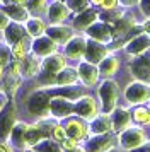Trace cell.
Segmentation results:
<instances>
[{"label":"cell","instance_id":"obj_26","mask_svg":"<svg viewBox=\"0 0 150 152\" xmlns=\"http://www.w3.org/2000/svg\"><path fill=\"white\" fill-rule=\"evenodd\" d=\"M26 130H27V125L26 123H15L14 126L12 133H10V142L14 144V147H17V149H26Z\"/></svg>","mask_w":150,"mask_h":152},{"label":"cell","instance_id":"obj_7","mask_svg":"<svg viewBox=\"0 0 150 152\" xmlns=\"http://www.w3.org/2000/svg\"><path fill=\"white\" fill-rule=\"evenodd\" d=\"M75 115H79L82 120H94L99 115V106L92 96H80L75 101Z\"/></svg>","mask_w":150,"mask_h":152},{"label":"cell","instance_id":"obj_11","mask_svg":"<svg viewBox=\"0 0 150 152\" xmlns=\"http://www.w3.org/2000/svg\"><path fill=\"white\" fill-rule=\"evenodd\" d=\"M101 12H97L94 9H85V10H82V12H77L74 17V22H72V28L77 29V31H80V33H85L95 21H99L101 19Z\"/></svg>","mask_w":150,"mask_h":152},{"label":"cell","instance_id":"obj_40","mask_svg":"<svg viewBox=\"0 0 150 152\" xmlns=\"http://www.w3.org/2000/svg\"><path fill=\"white\" fill-rule=\"evenodd\" d=\"M5 103H7L5 94H4V92H0V111H2V108H4V106H5Z\"/></svg>","mask_w":150,"mask_h":152},{"label":"cell","instance_id":"obj_23","mask_svg":"<svg viewBox=\"0 0 150 152\" xmlns=\"http://www.w3.org/2000/svg\"><path fill=\"white\" fill-rule=\"evenodd\" d=\"M79 80H80V79H79L77 69H74V67H65L63 70H60V72L56 74L55 86H58V87H67V86H75Z\"/></svg>","mask_w":150,"mask_h":152},{"label":"cell","instance_id":"obj_1","mask_svg":"<svg viewBox=\"0 0 150 152\" xmlns=\"http://www.w3.org/2000/svg\"><path fill=\"white\" fill-rule=\"evenodd\" d=\"M97 97L101 101V110L102 113L111 115L116 110V103L119 97V87L113 79H104L101 86L97 87Z\"/></svg>","mask_w":150,"mask_h":152},{"label":"cell","instance_id":"obj_6","mask_svg":"<svg viewBox=\"0 0 150 152\" xmlns=\"http://www.w3.org/2000/svg\"><path fill=\"white\" fill-rule=\"evenodd\" d=\"M77 72H79V79H80V82L84 86H87V87H92L97 84L99 80V75H101V72H99V67L92 62H87L85 58L79 62L77 65Z\"/></svg>","mask_w":150,"mask_h":152},{"label":"cell","instance_id":"obj_8","mask_svg":"<svg viewBox=\"0 0 150 152\" xmlns=\"http://www.w3.org/2000/svg\"><path fill=\"white\" fill-rule=\"evenodd\" d=\"M119 142L125 149H136V147H140L142 144L147 142V135H145V132L142 128H136V126H128L126 130L121 132V135H119Z\"/></svg>","mask_w":150,"mask_h":152},{"label":"cell","instance_id":"obj_9","mask_svg":"<svg viewBox=\"0 0 150 152\" xmlns=\"http://www.w3.org/2000/svg\"><path fill=\"white\" fill-rule=\"evenodd\" d=\"M70 14H72V10L68 9L65 0H53L51 4H48L46 17H48V21H50V24L65 22L70 17Z\"/></svg>","mask_w":150,"mask_h":152},{"label":"cell","instance_id":"obj_43","mask_svg":"<svg viewBox=\"0 0 150 152\" xmlns=\"http://www.w3.org/2000/svg\"><path fill=\"white\" fill-rule=\"evenodd\" d=\"M22 152H38V151H36L34 147H26V149H24Z\"/></svg>","mask_w":150,"mask_h":152},{"label":"cell","instance_id":"obj_4","mask_svg":"<svg viewBox=\"0 0 150 152\" xmlns=\"http://www.w3.org/2000/svg\"><path fill=\"white\" fill-rule=\"evenodd\" d=\"M89 39L104 43V45H111L114 41V31H113V24H108L106 21H95L90 28L84 33Z\"/></svg>","mask_w":150,"mask_h":152},{"label":"cell","instance_id":"obj_39","mask_svg":"<svg viewBox=\"0 0 150 152\" xmlns=\"http://www.w3.org/2000/svg\"><path fill=\"white\" fill-rule=\"evenodd\" d=\"M0 152H14L9 144H0Z\"/></svg>","mask_w":150,"mask_h":152},{"label":"cell","instance_id":"obj_13","mask_svg":"<svg viewBox=\"0 0 150 152\" xmlns=\"http://www.w3.org/2000/svg\"><path fill=\"white\" fill-rule=\"evenodd\" d=\"M56 48H58V45H56L48 34H43V36H39V38H34L31 51H33L34 55L41 56V58H46V56L56 53Z\"/></svg>","mask_w":150,"mask_h":152},{"label":"cell","instance_id":"obj_41","mask_svg":"<svg viewBox=\"0 0 150 152\" xmlns=\"http://www.w3.org/2000/svg\"><path fill=\"white\" fill-rule=\"evenodd\" d=\"M12 4H17V5H24V7H27V2L29 0H10Z\"/></svg>","mask_w":150,"mask_h":152},{"label":"cell","instance_id":"obj_28","mask_svg":"<svg viewBox=\"0 0 150 152\" xmlns=\"http://www.w3.org/2000/svg\"><path fill=\"white\" fill-rule=\"evenodd\" d=\"M131 118L135 120V123L140 125H150V110L145 106H135V110L131 113Z\"/></svg>","mask_w":150,"mask_h":152},{"label":"cell","instance_id":"obj_35","mask_svg":"<svg viewBox=\"0 0 150 152\" xmlns=\"http://www.w3.org/2000/svg\"><path fill=\"white\" fill-rule=\"evenodd\" d=\"M61 147H63V151H74V149H77L79 147V142L77 140H74V138H70V137H67L63 142H61Z\"/></svg>","mask_w":150,"mask_h":152},{"label":"cell","instance_id":"obj_24","mask_svg":"<svg viewBox=\"0 0 150 152\" xmlns=\"http://www.w3.org/2000/svg\"><path fill=\"white\" fill-rule=\"evenodd\" d=\"M119 58L116 55H113V53H109L104 60H101L99 62V72H101V75L104 77V79H111V77L114 75L116 72H118V69H119Z\"/></svg>","mask_w":150,"mask_h":152},{"label":"cell","instance_id":"obj_30","mask_svg":"<svg viewBox=\"0 0 150 152\" xmlns=\"http://www.w3.org/2000/svg\"><path fill=\"white\" fill-rule=\"evenodd\" d=\"M65 4L68 5V9L72 10V12H82V10H85L89 9L90 5V0H65Z\"/></svg>","mask_w":150,"mask_h":152},{"label":"cell","instance_id":"obj_45","mask_svg":"<svg viewBox=\"0 0 150 152\" xmlns=\"http://www.w3.org/2000/svg\"><path fill=\"white\" fill-rule=\"evenodd\" d=\"M2 69H4V67H2V65H0V77H2Z\"/></svg>","mask_w":150,"mask_h":152},{"label":"cell","instance_id":"obj_15","mask_svg":"<svg viewBox=\"0 0 150 152\" xmlns=\"http://www.w3.org/2000/svg\"><path fill=\"white\" fill-rule=\"evenodd\" d=\"M46 34L53 39L56 45H65V43L74 36V28L72 26H67V24H50L46 29Z\"/></svg>","mask_w":150,"mask_h":152},{"label":"cell","instance_id":"obj_18","mask_svg":"<svg viewBox=\"0 0 150 152\" xmlns=\"http://www.w3.org/2000/svg\"><path fill=\"white\" fill-rule=\"evenodd\" d=\"M65 130H67V137L74 138V140H77V142H80V140H84V138L87 137L89 126L84 123L82 120H75V118H72V120H68L67 121Z\"/></svg>","mask_w":150,"mask_h":152},{"label":"cell","instance_id":"obj_32","mask_svg":"<svg viewBox=\"0 0 150 152\" xmlns=\"http://www.w3.org/2000/svg\"><path fill=\"white\" fill-rule=\"evenodd\" d=\"M51 137H53L55 142H63L65 138H67V130H65V126H61V125H55L53 130H51Z\"/></svg>","mask_w":150,"mask_h":152},{"label":"cell","instance_id":"obj_33","mask_svg":"<svg viewBox=\"0 0 150 152\" xmlns=\"http://www.w3.org/2000/svg\"><path fill=\"white\" fill-rule=\"evenodd\" d=\"M138 10L143 15V19H150V0H140L138 2Z\"/></svg>","mask_w":150,"mask_h":152},{"label":"cell","instance_id":"obj_5","mask_svg":"<svg viewBox=\"0 0 150 152\" xmlns=\"http://www.w3.org/2000/svg\"><path fill=\"white\" fill-rule=\"evenodd\" d=\"M65 56L70 60H79L85 56V50H87V36L85 34H74L65 45Z\"/></svg>","mask_w":150,"mask_h":152},{"label":"cell","instance_id":"obj_42","mask_svg":"<svg viewBox=\"0 0 150 152\" xmlns=\"http://www.w3.org/2000/svg\"><path fill=\"white\" fill-rule=\"evenodd\" d=\"M90 5H94V7H99V9H101L102 0H90Z\"/></svg>","mask_w":150,"mask_h":152},{"label":"cell","instance_id":"obj_38","mask_svg":"<svg viewBox=\"0 0 150 152\" xmlns=\"http://www.w3.org/2000/svg\"><path fill=\"white\" fill-rule=\"evenodd\" d=\"M135 152H150V142H145V144H142L140 147H136Z\"/></svg>","mask_w":150,"mask_h":152},{"label":"cell","instance_id":"obj_36","mask_svg":"<svg viewBox=\"0 0 150 152\" xmlns=\"http://www.w3.org/2000/svg\"><path fill=\"white\" fill-rule=\"evenodd\" d=\"M9 21H10V15L0 10V31H4V29L9 28Z\"/></svg>","mask_w":150,"mask_h":152},{"label":"cell","instance_id":"obj_44","mask_svg":"<svg viewBox=\"0 0 150 152\" xmlns=\"http://www.w3.org/2000/svg\"><path fill=\"white\" fill-rule=\"evenodd\" d=\"M70 152H85L84 149H80V147H77V149H74V151H70Z\"/></svg>","mask_w":150,"mask_h":152},{"label":"cell","instance_id":"obj_12","mask_svg":"<svg viewBox=\"0 0 150 152\" xmlns=\"http://www.w3.org/2000/svg\"><path fill=\"white\" fill-rule=\"evenodd\" d=\"M109 53H111V50L108 48V45L87 38V50H85V56H84L87 62H92L95 65H99V62L104 60Z\"/></svg>","mask_w":150,"mask_h":152},{"label":"cell","instance_id":"obj_22","mask_svg":"<svg viewBox=\"0 0 150 152\" xmlns=\"http://www.w3.org/2000/svg\"><path fill=\"white\" fill-rule=\"evenodd\" d=\"M111 120H113V130L123 132L131 126V115L126 108H116L111 115Z\"/></svg>","mask_w":150,"mask_h":152},{"label":"cell","instance_id":"obj_3","mask_svg":"<svg viewBox=\"0 0 150 152\" xmlns=\"http://www.w3.org/2000/svg\"><path fill=\"white\" fill-rule=\"evenodd\" d=\"M121 48H123V51L128 56H131V58L145 55L150 50V33L143 29L142 33H138V34H135L131 39H128Z\"/></svg>","mask_w":150,"mask_h":152},{"label":"cell","instance_id":"obj_16","mask_svg":"<svg viewBox=\"0 0 150 152\" xmlns=\"http://www.w3.org/2000/svg\"><path fill=\"white\" fill-rule=\"evenodd\" d=\"M14 126H15V108L7 106L5 111H0V140L10 137Z\"/></svg>","mask_w":150,"mask_h":152},{"label":"cell","instance_id":"obj_29","mask_svg":"<svg viewBox=\"0 0 150 152\" xmlns=\"http://www.w3.org/2000/svg\"><path fill=\"white\" fill-rule=\"evenodd\" d=\"M27 10L33 15H39L46 14L48 10V0H29L27 2Z\"/></svg>","mask_w":150,"mask_h":152},{"label":"cell","instance_id":"obj_31","mask_svg":"<svg viewBox=\"0 0 150 152\" xmlns=\"http://www.w3.org/2000/svg\"><path fill=\"white\" fill-rule=\"evenodd\" d=\"M38 145H39V149H36L38 152H63L61 145H56L55 142H50V140H43Z\"/></svg>","mask_w":150,"mask_h":152},{"label":"cell","instance_id":"obj_25","mask_svg":"<svg viewBox=\"0 0 150 152\" xmlns=\"http://www.w3.org/2000/svg\"><path fill=\"white\" fill-rule=\"evenodd\" d=\"M46 29H48L46 22L43 21L39 15H33L26 21V33L31 38H39V36L46 34Z\"/></svg>","mask_w":150,"mask_h":152},{"label":"cell","instance_id":"obj_10","mask_svg":"<svg viewBox=\"0 0 150 152\" xmlns=\"http://www.w3.org/2000/svg\"><path fill=\"white\" fill-rule=\"evenodd\" d=\"M75 113V103L70 97L56 96L50 101V115L56 118H65Z\"/></svg>","mask_w":150,"mask_h":152},{"label":"cell","instance_id":"obj_34","mask_svg":"<svg viewBox=\"0 0 150 152\" xmlns=\"http://www.w3.org/2000/svg\"><path fill=\"white\" fill-rule=\"evenodd\" d=\"M119 7V0H102V5L101 9L106 10V12H113Z\"/></svg>","mask_w":150,"mask_h":152},{"label":"cell","instance_id":"obj_27","mask_svg":"<svg viewBox=\"0 0 150 152\" xmlns=\"http://www.w3.org/2000/svg\"><path fill=\"white\" fill-rule=\"evenodd\" d=\"M7 43L12 46V45H15L17 41H20L22 38H26V29L22 28L20 24H14V26H9L7 28Z\"/></svg>","mask_w":150,"mask_h":152},{"label":"cell","instance_id":"obj_17","mask_svg":"<svg viewBox=\"0 0 150 152\" xmlns=\"http://www.w3.org/2000/svg\"><path fill=\"white\" fill-rule=\"evenodd\" d=\"M131 72L136 80L150 84V58H147L145 55L136 56L131 63Z\"/></svg>","mask_w":150,"mask_h":152},{"label":"cell","instance_id":"obj_20","mask_svg":"<svg viewBox=\"0 0 150 152\" xmlns=\"http://www.w3.org/2000/svg\"><path fill=\"white\" fill-rule=\"evenodd\" d=\"M113 147V140L108 133L102 135H95L94 138H90L85 145V152H108Z\"/></svg>","mask_w":150,"mask_h":152},{"label":"cell","instance_id":"obj_14","mask_svg":"<svg viewBox=\"0 0 150 152\" xmlns=\"http://www.w3.org/2000/svg\"><path fill=\"white\" fill-rule=\"evenodd\" d=\"M50 97L44 94V92H36L34 96H31L29 99V113L34 115V116H46L50 115Z\"/></svg>","mask_w":150,"mask_h":152},{"label":"cell","instance_id":"obj_19","mask_svg":"<svg viewBox=\"0 0 150 152\" xmlns=\"http://www.w3.org/2000/svg\"><path fill=\"white\" fill-rule=\"evenodd\" d=\"M41 65H43V60L41 56L34 55V53H29V55L20 62V70H22V77H34L41 72Z\"/></svg>","mask_w":150,"mask_h":152},{"label":"cell","instance_id":"obj_2","mask_svg":"<svg viewBox=\"0 0 150 152\" xmlns=\"http://www.w3.org/2000/svg\"><path fill=\"white\" fill-rule=\"evenodd\" d=\"M123 94H125V99L128 104H133V106L145 104L150 101V84L135 79L133 82H130L126 86Z\"/></svg>","mask_w":150,"mask_h":152},{"label":"cell","instance_id":"obj_37","mask_svg":"<svg viewBox=\"0 0 150 152\" xmlns=\"http://www.w3.org/2000/svg\"><path fill=\"white\" fill-rule=\"evenodd\" d=\"M140 0H119V7L123 9H131V7H136Z\"/></svg>","mask_w":150,"mask_h":152},{"label":"cell","instance_id":"obj_21","mask_svg":"<svg viewBox=\"0 0 150 152\" xmlns=\"http://www.w3.org/2000/svg\"><path fill=\"white\" fill-rule=\"evenodd\" d=\"M89 130L92 132L94 135H102V133L111 132L113 130V120H111V115H108V113L97 115L94 120H90V128H89Z\"/></svg>","mask_w":150,"mask_h":152}]
</instances>
